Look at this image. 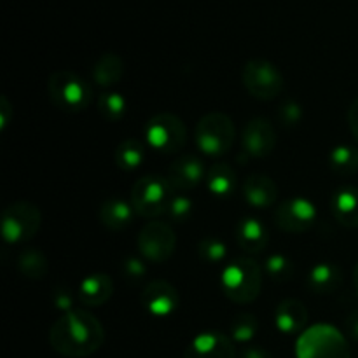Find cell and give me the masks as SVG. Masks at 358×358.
Masks as SVG:
<instances>
[{
    "label": "cell",
    "instance_id": "obj_1",
    "mask_svg": "<svg viewBox=\"0 0 358 358\" xmlns=\"http://www.w3.org/2000/svg\"><path fill=\"white\" fill-rule=\"evenodd\" d=\"M105 341L103 325L83 308L63 313L49 331V343L56 353L69 358L93 355Z\"/></svg>",
    "mask_w": 358,
    "mask_h": 358
},
{
    "label": "cell",
    "instance_id": "obj_2",
    "mask_svg": "<svg viewBox=\"0 0 358 358\" xmlns=\"http://www.w3.org/2000/svg\"><path fill=\"white\" fill-rule=\"evenodd\" d=\"M224 296L236 304H250L262 289V269L254 259L238 257L231 261L220 275Z\"/></svg>",
    "mask_w": 358,
    "mask_h": 358
},
{
    "label": "cell",
    "instance_id": "obj_3",
    "mask_svg": "<svg viewBox=\"0 0 358 358\" xmlns=\"http://www.w3.org/2000/svg\"><path fill=\"white\" fill-rule=\"evenodd\" d=\"M296 353L297 358H352L345 336L327 324L306 329L297 339Z\"/></svg>",
    "mask_w": 358,
    "mask_h": 358
},
{
    "label": "cell",
    "instance_id": "obj_4",
    "mask_svg": "<svg viewBox=\"0 0 358 358\" xmlns=\"http://www.w3.org/2000/svg\"><path fill=\"white\" fill-rule=\"evenodd\" d=\"M196 145L203 154L212 157L229 152L236 138L233 119L224 112H208L196 124Z\"/></svg>",
    "mask_w": 358,
    "mask_h": 358
},
{
    "label": "cell",
    "instance_id": "obj_5",
    "mask_svg": "<svg viewBox=\"0 0 358 358\" xmlns=\"http://www.w3.org/2000/svg\"><path fill=\"white\" fill-rule=\"evenodd\" d=\"M51 101L65 112H83L90 107L93 91L84 79L70 70L51 73L48 83Z\"/></svg>",
    "mask_w": 358,
    "mask_h": 358
},
{
    "label": "cell",
    "instance_id": "obj_6",
    "mask_svg": "<svg viewBox=\"0 0 358 358\" xmlns=\"http://www.w3.org/2000/svg\"><path fill=\"white\" fill-rule=\"evenodd\" d=\"M171 196H173V187L168 178L159 175H147L133 185L131 205L138 215L154 219L168 212Z\"/></svg>",
    "mask_w": 358,
    "mask_h": 358
},
{
    "label": "cell",
    "instance_id": "obj_7",
    "mask_svg": "<svg viewBox=\"0 0 358 358\" xmlns=\"http://www.w3.org/2000/svg\"><path fill=\"white\" fill-rule=\"evenodd\" d=\"M145 140L156 152L177 154L185 147L187 129L180 117L170 112H161L147 121Z\"/></svg>",
    "mask_w": 358,
    "mask_h": 358
},
{
    "label": "cell",
    "instance_id": "obj_8",
    "mask_svg": "<svg viewBox=\"0 0 358 358\" xmlns=\"http://www.w3.org/2000/svg\"><path fill=\"white\" fill-rule=\"evenodd\" d=\"M42 212L30 201H16L2 213V236L7 243H24L41 229Z\"/></svg>",
    "mask_w": 358,
    "mask_h": 358
},
{
    "label": "cell",
    "instance_id": "obj_9",
    "mask_svg": "<svg viewBox=\"0 0 358 358\" xmlns=\"http://www.w3.org/2000/svg\"><path fill=\"white\" fill-rule=\"evenodd\" d=\"M248 93L257 100H275L283 91V76L278 66L264 58L248 59L241 70Z\"/></svg>",
    "mask_w": 358,
    "mask_h": 358
},
{
    "label": "cell",
    "instance_id": "obj_10",
    "mask_svg": "<svg viewBox=\"0 0 358 358\" xmlns=\"http://www.w3.org/2000/svg\"><path fill=\"white\" fill-rule=\"evenodd\" d=\"M136 245H138L140 254L145 261L154 262V264H163L175 254L177 236H175V231L170 224L152 220L140 229Z\"/></svg>",
    "mask_w": 358,
    "mask_h": 358
},
{
    "label": "cell",
    "instance_id": "obj_11",
    "mask_svg": "<svg viewBox=\"0 0 358 358\" xmlns=\"http://www.w3.org/2000/svg\"><path fill=\"white\" fill-rule=\"evenodd\" d=\"M275 224L290 234H303L315 226L318 219L317 206L303 196L289 198L275 210Z\"/></svg>",
    "mask_w": 358,
    "mask_h": 358
},
{
    "label": "cell",
    "instance_id": "obj_12",
    "mask_svg": "<svg viewBox=\"0 0 358 358\" xmlns=\"http://www.w3.org/2000/svg\"><path fill=\"white\" fill-rule=\"evenodd\" d=\"M142 306L149 315L156 318H166L180 306L178 290L166 280H152L142 290Z\"/></svg>",
    "mask_w": 358,
    "mask_h": 358
},
{
    "label": "cell",
    "instance_id": "obj_13",
    "mask_svg": "<svg viewBox=\"0 0 358 358\" xmlns=\"http://www.w3.org/2000/svg\"><path fill=\"white\" fill-rule=\"evenodd\" d=\"M241 145L247 156L262 159L268 157L276 147V131L275 126L269 119L254 117L245 124L243 135H241Z\"/></svg>",
    "mask_w": 358,
    "mask_h": 358
},
{
    "label": "cell",
    "instance_id": "obj_14",
    "mask_svg": "<svg viewBox=\"0 0 358 358\" xmlns=\"http://www.w3.org/2000/svg\"><path fill=\"white\" fill-rule=\"evenodd\" d=\"M184 358H236L234 341L217 331L201 332L185 348Z\"/></svg>",
    "mask_w": 358,
    "mask_h": 358
},
{
    "label": "cell",
    "instance_id": "obj_15",
    "mask_svg": "<svg viewBox=\"0 0 358 358\" xmlns=\"http://www.w3.org/2000/svg\"><path fill=\"white\" fill-rule=\"evenodd\" d=\"M166 178L173 191H189L206 178L205 164L199 157L192 156V154H184L170 164Z\"/></svg>",
    "mask_w": 358,
    "mask_h": 358
},
{
    "label": "cell",
    "instance_id": "obj_16",
    "mask_svg": "<svg viewBox=\"0 0 358 358\" xmlns=\"http://www.w3.org/2000/svg\"><path fill=\"white\" fill-rule=\"evenodd\" d=\"M243 196L245 201L254 208H269L278 199V185L268 175H248L243 182Z\"/></svg>",
    "mask_w": 358,
    "mask_h": 358
},
{
    "label": "cell",
    "instance_id": "obj_17",
    "mask_svg": "<svg viewBox=\"0 0 358 358\" xmlns=\"http://www.w3.org/2000/svg\"><path fill=\"white\" fill-rule=\"evenodd\" d=\"M308 318H310V313H308L304 303H301L299 299H283L282 303L276 306V329H278L280 332H283L285 336L299 334V332L306 327Z\"/></svg>",
    "mask_w": 358,
    "mask_h": 358
},
{
    "label": "cell",
    "instance_id": "obj_18",
    "mask_svg": "<svg viewBox=\"0 0 358 358\" xmlns=\"http://www.w3.org/2000/svg\"><path fill=\"white\" fill-rule=\"evenodd\" d=\"M114 294V282L105 273H93L86 276L79 285V301L84 306H103Z\"/></svg>",
    "mask_w": 358,
    "mask_h": 358
},
{
    "label": "cell",
    "instance_id": "obj_19",
    "mask_svg": "<svg viewBox=\"0 0 358 358\" xmlns=\"http://www.w3.org/2000/svg\"><path fill=\"white\" fill-rule=\"evenodd\" d=\"M236 241L248 254H261L269 243L268 229L261 220L245 217L236 224Z\"/></svg>",
    "mask_w": 358,
    "mask_h": 358
},
{
    "label": "cell",
    "instance_id": "obj_20",
    "mask_svg": "<svg viewBox=\"0 0 358 358\" xmlns=\"http://www.w3.org/2000/svg\"><path fill=\"white\" fill-rule=\"evenodd\" d=\"M343 283V273L339 266L331 264V262H318L310 269L306 278L308 289L313 294H322L329 296L339 290Z\"/></svg>",
    "mask_w": 358,
    "mask_h": 358
},
{
    "label": "cell",
    "instance_id": "obj_21",
    "mask_svg": "<svg viewBox=\"0 0 358 358\" xmlns=\"http://www.w3.org/2000/svg\"><path fill=\"white\" fill-rule=\"evenodd\" d=\"M136 212L131 203L124 201L121 198H110L101 203L98 210V219L107 229L121 231L128 227L135 219Z\"/></svg>",
    "mask_w": 358,
    "mask_h": 358
},
{
    "label": "cell",
    "instance_id": "obj_22",
    "mask_svg": "<svg viewBox=\"0 0 358 358\" xmlns=\"http://www.w3.org/2000/svg\"><path fill=\"white\" fill-rule=\"evenodd\" d=\"M336 220L345 227H358V189L345 185L338 189L331 201Z\"/></svg>",
    "mask_w": 358,
    "mask_h": 358
},
{
    "label": "cell",
    "instance_id": "obj_23",
    "mask_svg": "<svg viewBox=\"0 0 358 358\" xmlns=\"http://www.w3.org/2000/svg\"><path fill=\"white\" fill-rule=\"evenodd\" d=\"M206 187L215 198H229L238 187V175L227 163H215L206 171Z\"/></svg>",
    "mask_w": 358,
    "mask_h": 358
},
{
    "label": "cell",
    "instance_id": "obj_24",
    "mask_svg": "<svg viewBox=\"0 0 358 358\" xmlns=\"http://www.w3.org/2000/svg\"><path fill=\"white\" fill-rule=\"evenodd\" d=\"M124 76V62L115 52H105L93 66V80L100 87H112Z\"/></svg>",
    "mask_w": 358,
    "mask_h": 358
},
{
    "label": "cell",
    "instance_id": "obj_25",
    "mask_svg": "<svg viewBox=\"0 0 358 358\" xmlns=\"http://www.w3.org/2000/svg\"><path fill=\"white\" fill-rule=\"evenodd\" d=\"M145 159V147L142 140L138 138H126L117 145L114 152V161L121 170L133 171L140 166Z\"/></svg>",
    "mask_w": 358,
    "mask_h": 358
},
{
    "label": "cell",
    "instance_id": "obj_26",
    "mask_svg": "<svg viewBox=\"0 0 358 358\" xmlns=\"http://www.w3.org/2000/svg\"><path fill=\"white\" fill-rule=\"evenodd\" d=\"M329 164H331L332 171L338 175L348 177V175H355L358 171V149L353 145H336L329 154Z\"/></svg>",
    "mask_w": 358,
    "mask_h": 358
},
{
    "label": "cell",
    "instance_id": "obj_27",
    "mask_svg": "<svg viewBox=\"0 0 358 358\" xmlns=\"http://www.w3.org/2000/svg\"><path fill=\"white\" fill-rule=\"evenodd\" d=\"M17 269L24 278L41 280L48 275V259L37 248H24L17 257Z\"/></svg>",
    "mask_w": 358,
    "mask_h": 358
},
{
    "label": "cell",
    "instance_id": "obj_28",
    "mask_svg": "<svg viewBox=\"0 0 358 358\" xmlns=\"http://www.w3.org/2000/svg\"><path fill=\"white\" fill-rule=\"evenodd\" d=\"M126 108H128L126 98L117 91H107L98 98V112L108 122L121 121L126 115Z\"/></svg>",
    "mask_w": 358,
    "mask_h": 358
},
{
    "label": "cell",
    "instance_id": "obj_29",
    "mask_svg": "<svg viewBox=\"0 0 358 358\" xmlns=\"http://www.w3.org/2000/svg\"><path fill=\"white\" fill-rule=\"evenodd\" d=\"M264 273L268 275V278L271 282L285 283L292 278L294 273H296V268H294V262L287 255L271 254L268 255V259L264 262Z\"/></svg>",
    "mask_w": 358,
    "mask_h": 358
},
{
    "label": "cell",
    "instance_id": "obj_30",
    "mask_svg": "<svg viewBox=\"0 0 358 358\" xmlns=\"http://www.w3.org/2000/svg\"><path fill=\"white\" fill-rule=\"evenodd\" d=\"M198 255L205 264H220L227 255V247L220 238L205 236L198 243Z\"/></svg>",
    "mask_w": 358,
    "mask_h": 358
},
{
    "label": "cell",
    "instance_id": "obj_31",
    "mask_svg": "<svg viewBox=\"0 0 358 358\" xmlns=\"http://www.w3.org/2000/svg\"><path fill=\"white\" fill-rule=\"evenodd\" d=\"M259 329L257 318L252 313H238L231 324V339L236 343H248L255 338Z\"/></svg>",
    "mask_w": 358,
    "mask_h": 358
},
{
    "label": "cell",
    "instance_id": "obj_32",
    "mask_svg": "<svg viewBox=\"0 0 358 358\" xmlns=\"http://www.w3.org/2000/svg\"><path fill=\"white\" fill-rule=\"evenodd\" d=\"M192 208H194V205H192L191 198L184 194H173L170 205H168L166 215L170 217L171 222L184 224L192 215Z\"/></svg>",
    "mask_w": 358,
    "mask_h": 358
},
{
    "label": "cell",
    "instance_id": "obj_33",
    "mask_svg": "<svg viewBox=\"0 0 358 358\" xmlns=\"http://www.w3.org/2000/svg\"><path fill=\"white\" fill-rule=\"evenodd\" d=\"M276 117L283 128H296L303 119V107L296 100H285L280 103Z\"/></svg>",
    "mask_w": 358,
    "mask_h": 358
},
{
    "label": "cell",
    "instance_id": "obj_34",
    "mask_svg": "<svg viewBox=\"0 0 358 358\" xmlns=\"http://www.w3.org/2000/svg\"><path fill=\"white\" fill-rule=\"evenodd\" d=\"M122 275L129 280V282H140L147 276V266L142 259L138 257H128L122 261V268H121Z\"/></svg>",
    "mask_w": 358,
    "mask_h": 358
},
{
    "label": "cell",
    "instance_id": "obj_35",
    "mask_svg": "<svg viewBox=\"0 0 358 358\" xmlns=\"http://www.w3.org/2000/svg\"><path fill=\"white\" fill-rule=\"evenodd\" d=\"M52 303H55V308H58L63 313H69V311L73 310V297L72 292L66 289H58L55 290V297H52Z\"/></svg>",
    "mask_w": 358,
    "mask_h": 358
},
{
    "label": "cell",
    "instance_id": "obj_36",
    "mask_svg": "<svg viewBox=\"0 0 358 358\" xmlns=\"http://www.w3.org/2000/svg\"><path fill=\"white\" fill-rule=\"evenodd\" d=\"M348 126L352 135L355 136V140L358 142V96L353 100V103L348 108Z\"/></svg>",
    "mask_w": 358,
    "mask_h": 358
},
{
    "label": "cell",
    "instance_id": "obj_37",
    "mask_svg": "<svg viewBox=\"0 0 358 358\" xmlns=\"http://www.w3.org/2000/svg\"><path fill=\"white\" fill-rule=\"evenodd\" d=\"M240 358H273V355L262 346H248L241 352Z\"/></svg>",
    "mask_w": 358,
    "mask_h": 358
},
{
    "label": "cell",
    "instance_id": "obj_38",
    "mask_svg": "<svg viewBox=\"0 0 358 358\" xmlns=\"http://www.w3.org/2000/svg\"><path fill=\"white\" fill-rule=\"evenodd\" d=\"M346 332L350 334V338L358 341V310L352 311L346 318Z\"/></svg>",
    "mask_w": 358,
    "mask_h": 358
},
{
    "label": "cell",
    "instance_id": "obj_39",
    "mask_svg": "<svg viewBox=\"0 0 358 358\" xmlns=\"http://www.w3.org/2000/svg\"><path fill=\"white\" fill-rule=\"evenodd\" d=\"M9 110H10V105H9V101H7V98H2V110H0V115H2V128H6L7 126V114H9Z\"/></svg>",
    "mask_w": 358,
    "mask_h": 358
},
{
    "label": "cell",
    "instance_id": "obj_40",
    "mask_svg": "<svg viewBox=\"0 0 358 358\" xmlns=\"http://www.w3.org/2000/svg\"><path fill=\"white\" fill-rule=\"evenodd\" d=\"M353 283H355V289H357V294H358V262L355 266V271H353Z\"/></svg>",
    "mask_w": 358,
    "mask_h": 358
}]
</instances>
